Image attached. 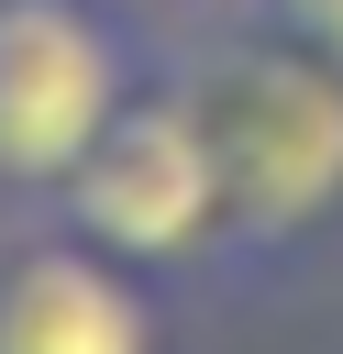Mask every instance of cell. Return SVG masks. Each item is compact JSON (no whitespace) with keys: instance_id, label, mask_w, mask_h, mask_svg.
<instances>
[{"instance_id":"cell-3","label":"cell","mask_w":343,"mask_h":354,"mask_svg":"<svg viewBox=\"0 0 343 354\" xmlns=\"http://www.w3.org/2000/svg\"><path fill=\"white\" fill-rule=\"evenodd\" d=\"M66 232H89L100 254L144 266V277H210V243H221V166H210V122H199V88H188V55L166 44V66L122 100V122L89 144V166L55 188Z\"/></svg>"},{"instance_id":"cell-1","label":"cell","mask_w":343,"mask_h":354,"mask_svg":"<svg viewBox=\"0 0 343 354\" xmlns=\"http://www.w3.org/2000/svg\"><path fill=\"white\" fill-rule=\"evenodd\" d=\"M177 55H188L210 166H221L210 288H232V299L310 288L343 254V66L266 44V33H232V22Z\"/></svg>"},{"instance_id":"cell-5","label":"cell","mask_w":343,"mask_h":354,"mask_svg":"<svg viewBox=\"0 0 343 354\" xmlns=\"http://www.w3.org/2000/svg\"><path fill=\"white\" fill-rule=\"evenodd\" d=\"M232 33H266V44H299V55H332L343 66V0H221Z\"/></svg>"},{"instance_id":"cell-6","label":"cell","mask_w":343,"mask_h":354,"mask_svg":"<svg viewBox=\"0 0 343 354\" xmlns=\"http://www.w3.org/2000/svg\"><path fill=\"white\" fill-rule=\"evenodd\" d=\"M122 11H133V22H155V33H166V22H177V11H188V0H122Z\"/></svg>"},{"instance_id":"cell-4","label":"cell","mask_w":343,"mask_h":354,"mask_svg":"<svg viewBox=\"0 0 343 354\" xmlns=\"http://www.w3.org/2000/svg\"><path fill=\"white\" fill-rule=\"evenodd\" d=\"M0 354H166L155 277L66 221L0 243Z\"/></svg>"},{"instance_id":"cell-2","label":"cell","mask_w":343,"mask_h":354,"mask_svg":"<svg viewBox=\"0 0 343 354\" xmlns=\"http://www.w3.org/2000/svg\"><path fill=\"white\" fill-rule=\"evenodd\" d=\"M155 66L166 33L122 0H0V199L55 210V188Z\"/></svg>"}]
</instances>
